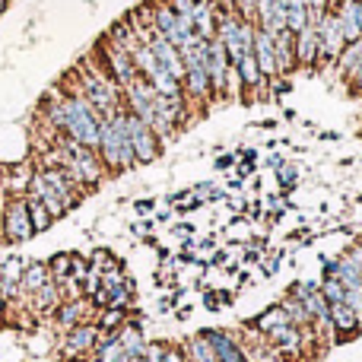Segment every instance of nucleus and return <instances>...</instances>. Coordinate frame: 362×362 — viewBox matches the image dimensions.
Wrapping results in <instances>:
<instances>
[{
    "label": "nucleus",
    "mask_w": 362,
    "mask_h": 362,
    "mask_svg": "<svg viewBox=\"0 0 362 362\" xmlns=\"http://www.w3.org/2000/svg\"><path fill=\"white\" fill-rule=\"evenodd\" d=\"M99 159L105 165L108 175H124V172L137 169V156H134L131 137H127V124H124V108L102 118V134H99Z\"/></svg>",
    "instance_id": "obj_1"
},
{
    "label": "nucleus",
    "mask_w": 362,
    "mask_h": 362,
    "mask_svg": "<svg viewBox=\"0 0 362 362\" xmlns=\"http://www.w3.org/2000/svg\"><path fill=\"white\" fill-rule=\"evenodd\" d=\"M64 134L76 144L99 150V134H102V118L83 95L64 93Z\"/></svg>",
    "instance_id": "obj_2"
},
{
    "label": "nucleus",
    "mask_w": 362,
    "mask_h": 362,
    "mask_svg": "<svg viewBox=\"0 0 362 362\" xmlns=\"http://www.w3.org/2000/svg\"><path fill=\"white\" fill-rule=\"evenodd\" d=\"M64 172H67L70 181H74V185L83 191V197H86V194H93L95 187L108 178V172H105V165H102L99 153L86 150V146H80V150L70 153V156H64Z\"/></svg>",
    "instance_id": "obj_3"
},
{
    "label": "nucleus",
    "mask_w": 362,
    "mask_h": 362,
    "mask_svg": "<svg viewBox=\"0 0 362 362\" xmlns=\"http://www.w3.org/2000/svg\"><path fill=\"white\" fill-rule=\"evenodd\" d=\"M32 238L35 229L25 210V194H4V248H19Z\"/></svg>",
    "instance_id": "obj_4"
},
{
    "label": "nucleus",
    "mask_w": 362,
    "mask_h": 362,
    "mask_svg": "<svg viewBox=\"0 0 362 362\" xmlns=\"http://www.w3.org/2000/svg\"><path fill=\"white\" fill-rule=\"evenodd\" d=\"M95 344H99V327H95V321H83V325H76L74 331H67L64 337H57V346L54 359H83V356H93Z\"/></svg>",
    "instance_id": "obj_5"
},
{
    "label": "nucleus",
    "mask_w": 362,
    "mask_h": 362,
    "mask_svg": "<svg viewBox=\"0 0 362 362\" xmlns=\"http://www.w3.org/2000/svg\"><path fill=\"white\" fill-rule=\"evenodd\" d=\"M124 124H127V137H131V146H134V156H137V165L156 163V159L163 156V144H159V137L150 131V124H144V121H140L137 115H131L127 108H124Z\"/></svg>",
    "instance_id": "obj_6"
},
{
    "label": "nucleus",
    "mask_w": 362,
    "mask_h": 362,
    "mask_svg": "<svg viewBox=\"0 0 362 362\" xmlns=\"http://www.w3.org/2000/svg\"><path fill=\"white\" fill-rule=\"evenodd\" d=\"M346 48L344 42V25H340L337 13H325L318 23V67L331 70L337 64L340 51Z\"/></svg>",
    "instance_id": "obj_7"
},
{
    "label": "nucleus",
    "mask_w": 362,
    "mask_h": 362,
    "mask_svg": "<svg viewBox=\"0 0 362 362\" xmlns=\"http://www.w3.org/2000/svg\"><path fill=\"white\" fill-rule=\"evenodd\" d=\"M200 334H204V340L213 346L216 362H248L238 327H204Z\"/></svg>",
    "instance_id": "obj_8"
},
{
    "label": "nucleus",
    "mask_w": 362,
    "mask_h": 362,
    "mask_svg": "<svg viewBox=\"0 0 362 362\" xmlns=\"http://www.w3.org/2000/svg\"><path fill=\"white\" fill-rule=\"evenodd\" d=\"M83 321H95V308L86 296H83V299H74V302H61L57 312L51 315V325H54L57 337H64V334L74 331V327L83 325Z\"/></svg>",
    "instance_id": "obj_9"
},
{
    "label": "nucleus",
    "mask_w": 362,
    "mask_h": 362,
    "mask_svg": "<svg viewBox=\"0 0 362 362\" xmlns=\"http://www.w3.org/2000/svg\"><path fill=\"white\" fill-rule=\"evenodd\" d=\"M61 302H64V296H61V286H57L54 280L45 283V286L35 289L32 296H25V308H29L38 321H51V315L57 312V305H61Z\"/></svg>",
    "instance_id": "obj_10"
},
{
    "label": "nucleus",
    "mask_w": 362,
    "mask_h": 362,
    "mask_svg": "<svg viewBox=\"0 0 362 362\" xmlns=\"http://www.w3.org/2000/svg\"><path fill=\"white\" fill-rule=\"evenodd\" d=\"M25 194H29V197H35V200H42L45 210H48L51 216H54V223H57V219H64V216L70 213L67 206H64L61 194H57L54 187H51L48 181H45L42 172H32V178H29V187H25Z\"/></svg>",
    "instance_id": "obj_11"
},
{
    "label": "nucleus",
    "mask_w": 362,
    "mask_h": 362,
    "mask_svg": "<svg viewBox=\"0 0 362 362\" xmlns=\"http://www.w3.org/2000/svg\"><path fill=\"white\" fill-rule=\"evenodd\" d=\"M331 325H334V344H346V340H353L362 334V318L346 305V302L331 305Z\"/></svg>",
    "instance_id": "obj_12"
},
{
    "label": "nucleus",
    "mask_w": 362,
    "mask_h": 362,
    "mask_svg": "<svg viewBox=\"0 0 362 362\" xmlns=\"http://www.w3.org/2000/svg\"><path fill=\"white\" fill-rule=\"evenodd\" d=\"M318 67V25L308 23L302 32H296V70Z\"/></svg>",
    "instance_id": "obj_13"
},
{
    "label": "nucleus",
    "mask_w": 362,
    "mask_h": 362,
    "mask_svg": "<svg viewBox=\"0 0 362 362\" xmlns=\"http://www.w3.org/2000/svg\"><path fill=\"white\" fill-rule=\"evenodd\" d=\"M274 61H276V76H289L296 70V32L289 29L274 32Z\"/></svg>",
    "instance_id": "obj_14"
},
{
    "label": "nucleus",
    "mask_w": 362,
    "mask_h": 362,
    "mask_svg": "<svg viewBox=\"0 0 362 362\" xmlns=\"http://www.w3.org/2000/svg\"><path fill=\"white\" fill-rule=\"evenodd\" d=\"M255 25L267 29L270 35L286 29V0H257L255 6Z\"/></svg>",
    "instance_id": "obj_15"
},
{
    "label": "nucleus",
    "mask_w": 362,
    "mask_h": 362,
    "mask_svg": "<svg viewBox=\"0 0 362 362\" xmlns=\"http://www.w3.org/2000/svg\"><path fill=\"white\" fill-rule=\"evenodd\" d=\"M255 61L261 67L264 80H274L276 76V61H274V35L261 25H255Z\"/></svg>",
    "instance_id": "obj_16"
},
{
    "label": "nucleus",
    "mask_w": 362,
    "mask_h": 362,
    "mask_svg": "<svg viewBox=\"0 0 362 362\" xmlns=\"http://www.w3.org/2000/svg\"><path fill=\"white\" fill-rule=\"evenodd\" d=\"M337 19L344 25V42H362V0H344L337 10Z\"/></svg>",
    "instance_id": "obj_17"
},
{
    "label": "nucleus",
    "mask_w": 362,
    "mask_h": 362,
    "mask_svg": "<svg viewBox=\"0 0 362 362\" xmlns=\"http://www.w3.org/2000/svg\"><path fill=\"white\" fill-rule=\"evenodd\" d=\"M255 331H261V334H270L274 327H280V325H293L289 321V315H286V308L280 305V302H274V305H267L261 315H255V318L248 321Z\"/></svg>",
    "instance_id": "obj_18"
},
{
    "label": "nucleus",
    "mask_w": 362,
    "mask_h": 362,
    "mask_svg": "<svg viewBox=\"0 0 362 362\" xmlns=\"http://www.w3.org/2000/svg\"><path fill=\"white\" fill-rule=\"evenodd\" d=\"M23 293L32 296L35 289H42L45 283H51V274H48V261H35V257H29V264H25L23 270Z\"/></svg>",
    "instance_id": "obj_19"
},
{
    "label": "nucleus",
    "mask_w": 362,
    "mask_h": 362,
    "mask_svg": "<svg viewBox=\"0 0 362 362\" xmlns=\"http://www.w3.org/2000/svg\"><path fill=\"white\" fill-rule=\"evenodd\" d=\"M105 38L115 45V48L127 51V54H131V51L137 48V45H144V42H140V38H137V32L131 29V23H127V19H118V23H115L112 29L105 32Z\"/></svg>",
    "instance_id": "obj_20"
},
{
    "label": "nucleus",
    "mask_w": 362,
    "mask_h": 362,
    "mask_svg": "<svg viewBox=\"0 0 362 362\" xmlns=\"http://www.w3.org/2000/svg\"><path fill=\"white\" fill-rule=\"evenodd\" d=\"M181 350H185V359L187 362H216V353H213V346L204 340V334H194V337H187L185 344H181Z\"/></svg>",
    "instance_id": "obj_21"
},
{
    "label": "nucleus",
    "mask_w": 362,
    "mask_h": 362,
    "mask_svg": "<svg viewBox=\"0 0 362 362\" xmlns=\"http://www.w3.org/2000/svg\"><path fill=\"white\" fill-rule=\"evenodd\" d=\"M25 210H29V219H32L35 235H45V232L54 226V216L45 210V204H42V200H35V197H29V194H25Z\"/></svg>",
    "instance_id": "obj_22"
},
{
    "label": "nucleus",
    "mask_w": 362,
    "mask_h": 362,
    "mask_svg": "<svg viewBox=\"0 0 362 362\" xmlns=\"http://www.w3.org/2000/svg\"><path fill=\"white\" fill-rule=\"evenodd\" d=\"M124 325H127L124 308H102V312H95V327L102 334H118Z\"/></svg>",
    "instance_id": "obj_23"
},
{
    "label": "nucleus",
    "mask_w": 362,
    "mask_h": 362,
    "mask_svg": "<svg viewBox=\"0 0 362 362\" xmlns=\"http://www.w3.org/2000/svg\"><path fill=\"white\" fill-rule=\"evenodd\" d=\"M86 257H89V267L99 270V274H105V270H118V267H124V261H121V257L115 255L112 248H93V251H86Z\"/></svg>",
    "instance_id": "obj_24"
},
{
    "label": "nucleus",
    "mask_w": 362,
    "mask_h": 362,
    "mask_svg": "<svg viewBox=\"0 0 362 362\" xmlns=\"http://www.w3.org/2000/svg\"><path fill=\"white\" fill-rule=\"evenodd\" d=\"M280 305L286 308V315H289V321H293L296 327H315V321H312V315H308V308L302 305L299 299H293V296H283L280 299Z\"/></svg>",
    "instance_id": "obj_25"
},
{
    "label": "nucleus",
    "mask_w": 362,
    "mask_h": 362,
    "mask_svg": "<svg viewBox=\"0 0 362 362\" xmlns=\"http://www.w3.org/2000/svg\"><path fill=\"white\" fill-rule=\"evenodd\" d=\"M308 25V6L305 0H286V29L302 32Z\"/></svg>",
    "instance_id": "obj_26"
},
{
    "label": "nucleus",
    "mask_w": 362,
    "mask_h": 362,
    "mask_svg": "<svg viewBox=\"0 0 362 362\" xmlns=\"http://www.w3.org/2000/svg\"><path fill=\"white\" fill-rule=\"evenodd\" d=\"M70 261H74V251H54L48 257V274L54 283H64L70 276Z\"/></svg>",
    "instance_id": "obj_27"
},
{
    "label": "nucleus",
    "mask_w": 362,
    "mask_h": 362,
    "mask_svg": "<svg viewBox=\"0 0 362 362\" xmlns=\"http://www.w3.org/2000/svg\"><path fill=\"white\" fill-rule=\"evenodd\" d=\"M25 264H29V257H23V255H10V257H4L0 261V280H23V270H25Z\"/></svg>",
    "instance_id": "obj_28"
},
{
    "label": "nucleus",
    "mask_w": 362,
    "mask_h": 362,
    "mask_svg": "<svg viewBox=\"0 0 362 362\" xmlns=\"http://www.w3.org/2000/svg\"><path fill=\"white\" fill-rule=\"evenodd\" d=\"M321 296L327 299V305H340V302H346L344 283L334 280V276H321Z\"/></svg>",
    "instance_id": "obj_29"
},
{
    "label": "nucleus",
    "mask_w": 362,
    "mask_h": 362,
    "mask_svg": "<svg viewBox=\"0 0 362 362\" xmlns=\"http://www.w3.org/2000/svg\"><path fill=\"white\" fill-rule=\"evenodd\" d=\"M276 181H280L283 191H293V187L299 185V169H296V165H289V163H283L280 169H276Z\"/></svg>",
    "instance_id": "obj_30"
},
{
    "label": "nucleus",
    "mask_w": 362,
    "mask_h": 362,
    "mask_svg": "<svg viewBox=\"0 0 362 362\" xmlns=\"http://www.w3.org/2000/svg\"><path fill=\"white\" fill-rule=\"evenodd\" d=\"M89 276V257L80 255V251H74V261H70V280L83 283Z\"/></svg>",
    "instance_id": "obj_31"
},
{
    "label": "nucleus",
    "mask_w": 362,
    "mask_h": 362,
    "mask_svg": "<svg viewBox=\"0 0 362 362\" xmlns=\"http://www.w3.org/2000/svg\"><path fill=\"white\" fill-rule=\"evenodd\" d=\"M229 238H238V242H251L255 238V229H248V219H235L229 226Z\"/></svg>",
    "instance_id": "obj_32"
},
{
    "label": "nucleus",
    "mask_w": 362,
    "mask_h": 362,
    "mask_svg": "<svg viewBox=\"0 0 362 362\" xmlns=\"http://www.w3.org/2000/svg\"><path fill=\"white\" fill-rule=\"evenodd\" d=\"M165 340H146V350H144V359L146 362H163V353H165Z\"/></svg>",
    "instance_id": "obj_33"
},
{
    "label": "nucleus",
    "mask_w": 362,
    "mask_h": 362,
    "mask_svg": "<svg viewBox=\"0 0 362 362\" xmlns=\"http://www.w3.org/2000/svg\"><path fill=\"white\" fill-rule=\"evenodd\" d=\"M305 6H308V23L318 25L321 16L327 13V0H305Z\"/></svg>",
    "instance_id": "obj_34"
},
{
    "label": "nucleus",
    "mask_w": 362,
    "mask_h": 362,
    "mask_svg": "<svg viewBox=\"0 0 362 362\" xmlns=\"http://www.w3.org/2000/svg\"><path fill=\"white\" fill-rule=\"evenodd\" d=\"M255 6L257 0H235V13L242 19H248V23H255Z\"/></svg>",
    "instance_id": "obj_35"
},
{
    "label": "nucleus",
    "mask_w": 362,
    "mask_h": 362,
    "mask_svg": "<svg viewBox=\"0 0 362 362\" xmlns=\"http://www.w3.org/2000/svg\"><path fill=\"white\" fill-rule=\"evenodd\" d=\"M163 362H187L185 359V350H181V344H169V346H165Z\"/></svg>",
    "instance_id": "obj_36"
},
{
    "label": "nucleus",
    "mask_w": 362,
    "mask_h": 362,
    "mask_svg": "<svg viewBox=\"0 0 362 362\" xmlns=\"http://www.w3.org/2000/svg\"><path fill=\"white\" fill-rule=\"evenodd\" d=\"M134 210L140 213V216H150V213H156V200L153 197H144V200H134Z\"/></svg>",
    "instance_id": "obj_37"
},
{
    "label": "nucleus",
    "mask_w": 362,
    "mask_h": 362,
    "mask_svg": "<svg viewBox=\"0 0 362 362\" xmlns=\"http://www.w3.org/2000/svg\"><path fill=\"white\" fill-rule=\"evenodd\" d=\"M216 165L219 172H229V169H235V153H226V156H216Z\"/></svg>",
    "instance_id": "obj_38"
},
{
    "label": "nucleus",
    "mask_w": 362,
    "mask_h": 362,
    "mask_svg": "<svg viewBox=\"0 0 362 362\" xmlns=\"http://www.w3.org/2000/svg\"><path fill=\"white\" fill-rule=\"evenodd\" d=\"M280 165H283V156H280V153H270V156H267V169H280Z\"/></svg>",
    "instance_id": "obj_39"
},
{
    "label": "nucleus",
    "mask_w": 362,
    "mask_h": 362,
    "mask_svg": "<svg viewBox=\"0 0 362 362\" xmlns=\"http://www.w3.org/2000/svg\"><path fill=\"white\" fill-rule=\"evenodd\" d=\"M175 318H178V321H187V318H191V305H181V308H175Z\"/></svg>",
    "instance_id": "obj_40"
},
{
    "label": "nucleus",
    "mask_w": 362,
    "mask_h": 362,
    "mask_svg": "<svg viewBox=\"0 0 362 362\" xmlns=\"http://www.w3.org/2000/svg\"><path fill=\"white\" fill-rule=\"evenodd\" d=\"M0 248H4V191H0Z\"/></svg>",
    "instance_id": "obj_41"
},
{
    "label": "nucleus",
    "mask_w": 362,
    "mask_h": 362,
    "mask_svg": "<svg viewBox=\"0 0 362 362\" xmlns=\"http://www.w3.org/2000/svg\"><path fill=\"white\" fill-rule=\"evenodd\" d=\"M261 127H264V131H274L276 121H274V118H267V121H261Z\"/></svg>",
    "instance_id": "obj_42"
},
{
    "label": "nucleus",
    "mask_w": 362,
    "mask_h": 362,
    "mask_svg": "<svg viewBox=\"0 0 362 362\" xmlns=\"http://www.w3.org/2000/svg\"><path fill=\"white\" fill-rule=\"evenodd\" d=\"M127 362H146L144 356H131V359H127Z\"/></svg>",
    "instance_id": "obj_43"
}]
</instances>
